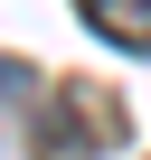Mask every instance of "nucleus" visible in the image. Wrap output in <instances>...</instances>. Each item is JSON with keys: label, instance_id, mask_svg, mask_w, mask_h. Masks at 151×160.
I'll list each match as a JSON object with an SVG mask.
<instances>
[{"label": "nucleus", "instance_id": "1", "mask_svg": "<svg viewBox=\"0 0 151 160\" xmlns=\"http://www.w3.org/2000/svg\"><path fill=\"white\" fill-rule=\"evenodd\" d=\"M85 28L132 47V57H151V0H85Z\"/></svg>", "mask_w": 151, "mask_h": 160}]
</instances>
